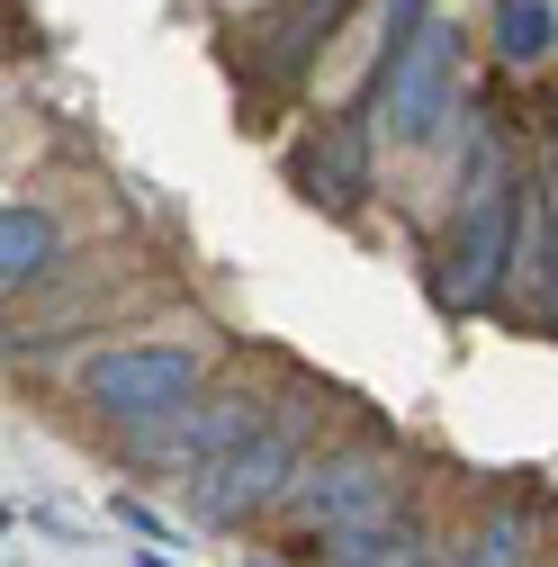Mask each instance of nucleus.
Segmentation results:
<instances>
[{
    "instance_id": "1",
    "label": "nucleus",
    "mask_w": 558,
    "mask_h": 567,
    "mask_svg": "<svg viewBox=\"0 0 558 567\" xmlns=\"http://www.w3.org/2000/svg\"><path fill=\"white\" fill-rule=\"evenodd\" d=\"M298 442H307V423H298V414L252 423L244 442H226L217 460H198V468H189V514H198V523H217V532L252 523L261 505H279V495H289V477H298Z\"/></svg>"
},
{
    "instance_id": "2",
    "label": "nucleus",
    "mask_w": 558,
    "mask_h": 567,
    "mask_svg": "<svg viewBox=\"0 0 558 567\" xmlns=\"http://www.w3.org/2000/svg\"><path fill=\"white\" fill-rule=\"evenodd\" d=\"M459 28L451 19H424V28H414L388 63H379V109H388V135H396V145H433V135L451 126V100H459Z\"/></svg>"
},
{
    "instance_id": "3",
    "label": "nucleus",
    "mask_w": 558,
    "mask_h": 567,
    "mask_svg": "<svg viewBox=\"0 0 558 567\" xmlns=\"http://www.w3.org/2000/svg\"><path fill=\"white\" fill-rule=\"evenodd\" d=\"M82 396L108 423H163L198 396V351L189 342H117L82 370Z\"/></svg>"
},
{
    "instance_id": "4",
    "label": "nucleus",
    "mask_w": 558,
    "mask_h": 567,
    "mask_svg": "<svg viewBox=\"0 0 558 567\" xmlns=\"http://www.w3.org/2000/svg\"><path fill=\"white\" fill-rule=\"evenodd\" d=\"M289 495H298V523H307V532L342 540V532H370V523L396 514V468H388L379 451H333V460L298 468Z\"/></svg>"
},
{
    "instance_id": "5",
    "label": "nucleus",
    "mask_w": 558,
    "mask_h": 567,
    "mask_svg": "<svg viewBox=\"0 0 558 567\" xmlns=\"http://www.w3.org/2000/svg\"><path fill=\"white\" fill-rule=\"evenodd\" d=\"M505 270H514V198H468L459 244L442 261V298L451 307H496Z\"/></svg>"
},
{
    "instance_id": "6",
    "label": "nucleus",
    "mask_w": 558,
    "mask_h": 567,
    "mask_svg": "<svg viewBox=\"0 0 558 567\" xmlns=\"http://www.w3.org/2000/svg\"><path fill=\"white\" fill-rule=\"evenodd\" d=\"M342 10H352V0H289V10H261V19L244 28V45H252V73H261V82H298L307 63L333 45Z\"/></svg>"
},
{
    "instance_id": "7",
    "label": "nucleus",
    "mask_w": 558,
    "mask_h": 567,
    "mask_svg": "<svg viewBox=\"0 0 558 567\" xmlns=\"http://www.w3.org/2000/svg\"><path fill=\"white\" fill-rule=\"evenodd\" d=\"M252 433V396H207L180 433H163L154 442V460H180V468H198V460H217L226 442H244Z\"/></svg>"
},
{
    "instance_id": "8",
    "label": "nucleus",
    "mask_w": 558,
    "mask_h": 567,
    "mask_svg": "<svg viewBox=\"0 0 558 567\" xmlns=\"http://www.w3.org/2000/svg\"><path fill=\"white\" fill-rule=\"evenodd\" d=\"M63 252L54 217L45 207H0V289H28V279H45Z\"/></svg>"
},
{
    "instance_id": "9",
    "label": "nucleus",
    "mask_w": 558,
    "mask_h": 567,
    "mask_svg": "<svg viewBox=\"0 0 558 567\" xmlns=\"http://www.w3.org/2000/svg\"><path fill=\"white\" fill-rule=\"evenodd\" d=\"M307 189L333 198V207H352V198L370 189V135H361V126H333V135H324V154L307 163Z\"/></svg>"
},
{
    "instance_id": "10",
    "label": "nucleus",
    "mask_w": 558,
    "mask_h": 567,
    "mask_svg": "<svg viewBox=\"0 0 558 567\" xmlns=\"http://www.w3.org/2000/svg\"><path fill=\"white\" fill-rule=\"evenodd\" d=\"M496 45H505V63H540L549 54V0H505L496 10Z\"/></svg>"
},
{
    "instance_id": "11",
    "label": "nucleus",
    "mask_w": 558,
    "mask_h": 567,
    "mask_svg": "<svg viewBox=\"0 0 558 567\" xmlns=\"http://www.w3.org/2000/svg\"><path fill=\"white\" fill-rule=\"evenodd\" d=\"M523 540H531V523H523V514L505 505L496 523H486V532H477V540L459 549V567H523Z\"/></svg>"
},
{
    "instance_id": "12",
    "label": "nucleus",
    "mask_w": 558,
    "mask_h": 567,
    "mask_svg": "<svg viewBox=\"0 0 558 567\" xmlns=\"http://www.w3.org/2000/svg\"><path fill=\"white\" fill-rule=\"evenodd\" d=\"M424 19H433V0H388V37H379V63H388V54H396L414 28H424Z\"/></svg>"
},
{
    "instance_id": "13",
    "label": "nucleus",
    "mask_w": 558,
    "mask_h": 567,
    "mask_svg": "<svg viewBox=\"0 0 558 567\" xmlns=\"http://www.w3.org/2000/svg\"><path fill=\"white\" fill-rule=\"evenodd\" d=\"M135 567H180V558H135Z\"/></svg>"
},
{
    "instance_id": "14",
    "label": "nucleus",
    "mask_w": 558,
    "mask_h": 567,
    "mask_svg": "<svg viewBox=\"0 0 558 567\" xmlns=\"http://www.w3.org/2000/svg\"><path fill=\"white\" fill-rule=\"evenodd\" d=\"M0 532H10V523H0Z\"/></svg>"
}]
</instances>
